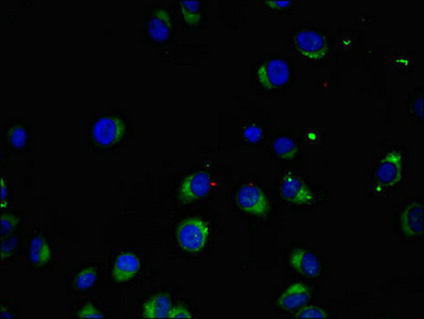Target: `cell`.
Segmentation results:
<instances>
[{"mask_svg":"<svg viewBox=\"0 0 424 319\" xmlns=\"http://www.w3.org/2000/svg\"><path fill=\"white\" fill-rule=\"evenodd\" d=\"M210 234V226L205 219L190 217L182 221L177 228V242L186 253H200L207 246Z\"/></svg>","mask_w":424,"mask_h":319,"instance_id":"6da1fadb","label":"cell"},{"mask_svg":"<svg viewBox=\"0 0 424 319\" xmlns=\"http://www.w3.org/2000/svg\"><path fill=\"white\" fill-rule=\"evenodd\" d=\"M291 46L300 56L313 62H321L330 56L326 36L314 29L298 30L291 38Z\"/></svg>","mask_w":424,"mask_h":319,"instance_id":"7a4b0ae2","label":"cell"},{"mask_svg":"<svg viewBox=\"0 0 424 319\" xmlns=\"http://www.w3.org/2000/svg\"><path fill=\"white\" fill-rule=\"evenodd\" d=\"M291 69L289 62L282 58L264 61L257 69V83L267 91L282 88L291 79Z\"/></svg>","mask_w":424,"mask_h":319,"instance_id":"3957f363","label":"cell"},{"mask_svg":"<svg viewBox=\"0 0 424 319\" xmlns=\"http://www.w3.org/2000/svg\"><path fill=\"white\" fill-rule=\"evenodd\" d=\"M127 132V123L115 115H105L95 121L92 138L98 146L111 147L120 143Z\"/></svg>","mask_w":424,"mask_h":319,"instance_id":"277c9868","label":"cell"},{"mask_svg":"<svg viewBox=\"0 0 424 319\" xmlns=\"http://www.w3.org/2000/svg\"><path fill=\"white\" fill-rule=\"evenodd\" d=\"M235 203L242 212L257 217L267 216L270 203L265 193L255 183H244L237 190Z\"/></svg>","mask_w":424,"mask_h":319,"instance_id":"5b68a950","label":"cell"},{"mask_svg":"<svg viewBox=\"0 0 424 319\" xmlns=\"http://www.w3.org/2000/svg\"><path fill=\"white\" fill-rule=\"evenodd\" d=\"M403 171V155L399 151H388L376 165V182L381 188H393L401 182Z\"/></svg>","mask_w":424,"mask_h":319,"instance_id":"8992f818","label":"cell"},{"mask_svg":"<svg viewBox=\"0 0 424 319\" xmlns=\"http://www.w3.org/2000/svg\"><path fill=\"white\" fill-rule=\"evenodd\" d=\"M213 179L209 173L197 171L182 180L178 196L184 203H195L209 196L213 188Z\"/></svg>","mask_w":424,"mask_h":319,"instance_id":"52a82bcc","label":"cell"},{"mask_svg":"<svg viewBox=\"0 0 424 319\" xmlns=\"http://www.w3.org/2000/svg\"><path fill=\"white\" fill-rule=\"evenodd\" d=\"M281 196L295 205H311L315 201L313 192L301 178L289 171L283 176L280 183Z\"/></svg>","mask_w":424,"mask_h":319,"instance_id":"ba28073f","label":"cell"},{"mask_svg":"<svg viewBox=\"0 0 424 319\" xmlns=\"http://www.w3.org/2000/svg\"><path fill=\"white\" fill-rule=\"evenodd\" d=\"M147 32L155 42L165 43L170 40L174 32V24L167 8L160 6L151 11L147 23Z\"/></svg>","mask_w":424,"mask_h":319,"instance_id":"9c48e42d","label":"cell"},{"mask_svg":"<svg viewBox=\"0 0 424 319\" xmlns=\"http://www.w3.org/2000/svg\"><path fill=\"white\" fill-rule=\"evenodd\" d=\"M142 270V261L134 253L125 251L114 260L111 267V277L116 283H129Z\"/></svg>","mask_w":424,"mask_h":319,"instance_id":"30bf717a","label":"cell"},{"mask_svg":"<svg viewBox=\"0 0 424 319\" xmlns=\"http://www.w3.org/2000/svg\"><path fill=\"white\" fill-rule=\"evenodd\" d=\"M402 232L408 238H418L423 233V205L419 201H412L406 205L400 216Z\"/></svg>","mask_w":424,"mask_h":319,"instance_id":"8fae6325","label":"cell"},{"mask_svg":"<svg viewBox=\"0 0 424 319\" xmlns=\"http://www.w3.org/2000/svg\"><path fill=\"white\" fill-rule=\"evenodd\" d=\"M311 292L303 283L289 285L276 299V305L284 311H298L309 303Z\"/></svg>","mask_w":424,"mask_h":319,"instance_id":"7c38bea8","label":"cell"},{"mask_svg":"<svg viewBox=\"0 0 424 319\" xmlns=\"http://www.w3.org/2000/svg\"><path fill=\"white\" fill-rule=\"evenodd\" d=\"M289 264L305 277L316 278L321 273V265L315 255L306 249L297 248L289 255Z\"/></svg>","mask_w":424,"mask_h":319,"instance_id":"4fadbf2b","label":"cell"},{"mask_svg":"<svg viewBox=\"0 0 424 319\" xmlns=\"http://www.w3.org/2000/svg\"><path fill=\"white\" fill-rule=\"evenodd\" d=\"M53 247L46 236L36 234L31 238L28 247V258L32 265L36 267L48 265L53 260Z\"/></svg>","mask_w":424,"mask_h":319,"instance_id":"5bb4252c","label":"cell"},{"mask_svg":"<svg viewBox=\"0 0 424 319\" xmlns=\"http://www.w3.org/2000/svg\"><path fill=\"white\" fill-rule=\"evenodd\" d=\"M172 305L174 303H172L170 295L166 293H157L143 303V318L147 319L168 318V314H170Z\"/></svg>","mask_w":424,"mask_h":319,"instance_id":"9a60e30c","label":"cell"},{"mask_svg":"<svg viewBox=\"0 0 424 319\" xmlns=\"http://www.w3.org/2000/svg\"><path fill=\"white\" fill-rule=\"evenodd\" d=\"M99 280V270L96 266L86 265L81 267L73 278V288L78 292L91 290L96 285Z\"/></svg>","mask_w":424,"mask_h":319,"instance_id":"2e32d148","label":"cell"},{"mask_svg":"<svg viewBox=\"0 0 424 319\" xmlns=\"http://www.w3.org/2000/svg\"><path fill=\"white\" fill-rule=\"evenodd\" d=\"M180 13L186 25L197 27L203 19V6L201 1H180Z\"/></svg>","mask_w":424,"mask_h":319,"instance_id":"e0dca14e","label":"cell"},{"mask_svg":"<svg viewBox=\"0 0 424 319\" xmlns=\"http://www.w3.org/2000/svg\"><path fill=\"white\" fill-rule=\"evenodd\" d=\"M274 153L283 160H293L299 153V147L293 138L286 136H278L272 145Z\"/></svg>","mask_w":424,"mask_h":319,"instance_id":"ac0fdd59","label":"cell"},{"mask_svg":"<svg viewBox=\"0 0 424 319\" xmlns=\"http://www.w3.org/2000/svg\"><path fill=\"white\" fill-rule=\"evenodd\" d=\"M6 142L15 149H21L28 143L27 128L21 123L11 126L6 134Z\"/></svg>","mask_w":424,"mask_h":319,"instance_id":"d6986e66","label":"cell"},{"mask_svg":"<svg viewBox=\"0 0 424 319\" xmlns=\"http://www.w3.org/2000/svg\"><path fill=\"white\" fill-rule=\"evenodd\" d=\"M19 215L13 212L4 211L1 215V236L2 238H8L12 236L13 232L16 229L17 226L19 225Z\"/></svg>","mask_w":424,"mask_h":319,"instance_id":"ffe728a7","label":"cell"},{"mask_svg":"<svg viewBox=\"0 0 424 319\" xmlns=\"http://www.w3.org/2000/svg\"><path fill=\"white\" fill-rule=\"evenodd\" d=\"M19 246V236L17 234H12L8 238H2L1 242V261L6 263L16 253Z\"/></svg>","mask_w":424,"mask_h":319,"instance_id":"44dd1931","label":"cell"},{"mask_svg":"<svg viewBox=\"0 0 424 319\" xmlns=\"http://www.w3.org/2000/svg\"><path fill=\"white\" fill-rule=\"evenodd\" d=\"M76 316L79 318H105V315L103 310L99 309L98 305L94 303H88L82 305L76 312Z\"/></svg>","mask_w":424,"mask_h":319,"instance_id":"7402d4cb","label":"cell"},{"mask_svg":"<svg viewBox=\"0 0 424 319\" xmlns=\"http://www.w3.org/2000/svg\"><path fill=\"white\" fill-rule=\"evenodd\" d=\"M242 136L246 142L250 143V144H257L263 140L264 130L259 125L250 123L244 127Z\"/></svg>","mask_w":424,"mask_h":319,"instance_id":"603a6c76","label":"cell"},{"mask_svg":"<svg viewBox=\"0 0 424 319\" xmlns=\"http://www.w3.org/2000/svg\"><path fill=\"white\" fill-rule=\"evenodd\" d=\"M296 318H326L328 314L324 309L315 305H304L301 309L298 310Z\"/></svg>","mask_w":424,"mask_h":319,"instance_id":"cb8c5ba5","label":"cell"},{"mask_svg":"<svg viewBox=\"0 0 424 319\" xmlns=\"http://www.w3.org/2000/svg\"><path fill=\"white\" fill-rule=\"evenodd\" d=\"M194 318L195 316L192 315V312L190 311V308L184 305V303L172 305L170 314H168V319H192Z\"/></svg>","mask_w":424,"mask_h":319,"instance_id":"d4e9b609","label":"cell"},{"mask_svg":"<svg viewBox=\"0 0 424 319\" xmlns=\"http://www.w3.org/2000/svg\"><path fill=\"white\" fill-rule=\"evenodd\" d=\"M410 111L414 113L415 116L418 117L419 119H423V94L416 96L410 105Z\"/></svg>","mask_w":424,"mask_h":319,"instance_id":"484cf974","label":"cell"},{"mask_svg":"<svg viewBox=\"0 0 424 319\" xmlns=\"http://www.w3.org/2000/svg\"><path fill=\"white\" fill-rule=\"evenodd\" d=\"M293 4V1H276V0H272V1H265V4L268 6V8L276 11L289 9V6H291Z\"/></svg>","mask_w":424,"mask_h":319,"instance_id":"4316f807","label":"cell"},{"mask_svg":"<svg viewBox=\"0 0 424 319\" xmlns=\"http://www.w3.org/2000/svg\"><path fill=\"white\" fill-rule=\"evenodd\" d=\"M6 196H8V191H6V180L2 177L1 179V209L2 211H6V206H8V201H6Z\"/></svg>","mask_w":424,"mask_h":319,"instance_id":"83f0119b","label":"cell"},{"mask_svg":"<svg viewBox=\"0 0 424 319\" xmlns=\"http://www.w3.org/2000/svg\"><path fill=\"white\" fill-rule=\"evenodd\" d=\"M1 318H16V314H15V311L12 309V308L9 307V305H4V303H2Z\"/></svg>","mask_w":424,"mask_h":319,"instance_id":"f1b7e54d","label":"cell"}]
</instances>
